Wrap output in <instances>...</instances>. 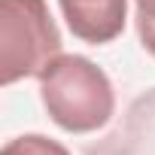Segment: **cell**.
Instances as JSON below:
<instances>
[{
	"label": "cell",
	"instance_id": "1",
	"mask_svg": "<svg viewBox=\"0 0 155 155\" xmlns=\"http://www.w3.org/2000/svg\"><path fill=\"white\" fill-rule=\"evenodd\" d=\"M40 101L67 134H94L116 113L110 76L85 55H58L40 76Z\"/></svg>",
	"mask_w": 155,
	"mask_h": 155
},
{
	"label": "cell",
	"instance_id": "2",
	"mask_svg": "<svg viewBox=\"0 0 155 155\" xmlns=\"http://www.w3.org/2000/svg\"><path fill=\"white\" fill-rule=\"evenodd\" d=\"M61 55V31L46 0H0V85L40 79Z\"/></svg>",
	"mask_w": 155,
	"mask_h": 155
},
{
	"label": "cell",
	"instance_id": "4",
	"mask_svg": "<svg viewBox=\"0 0 155 155\" xmlns=\"http://www.w3.org/2000/svg\"><path fill=\"white\" fill-rule=\"evenodd\" d=\"M0 155H70V149L46 134H21V137L6 140Z\"/></svg>",
	"mask_w": 155,
	"mask_h": 155
},
{
	"label": "cell",
	"instance_id": "5",
	"mask_svg": "<svg viewBox=\"0 0 155 155\" xmlns=\"http://www.w3.org/2000/svg\"><path fill=\"white\" fill-rule=\"evenodd\" d=\"M134 25L143 49L155 58V0H134Z\"/></svg>",
	"mask_w": 155,
	"mask_h": 155
},
{
	"label": "cell",
	"instance_id": "3",
	"mask_svg": "<svg viewBox=\"0 0 155 155\" xmlns=\"http://www.w3.org/2000/svg\"><path fill=\"white\" fill-rule=\"evenodd\" d=\"M58 6L70 34L88 46L113 43L128 21V0H58Z\"/></svg>",
	"mask_w": 155,
	"mask_h": 155
}]
</instances>
